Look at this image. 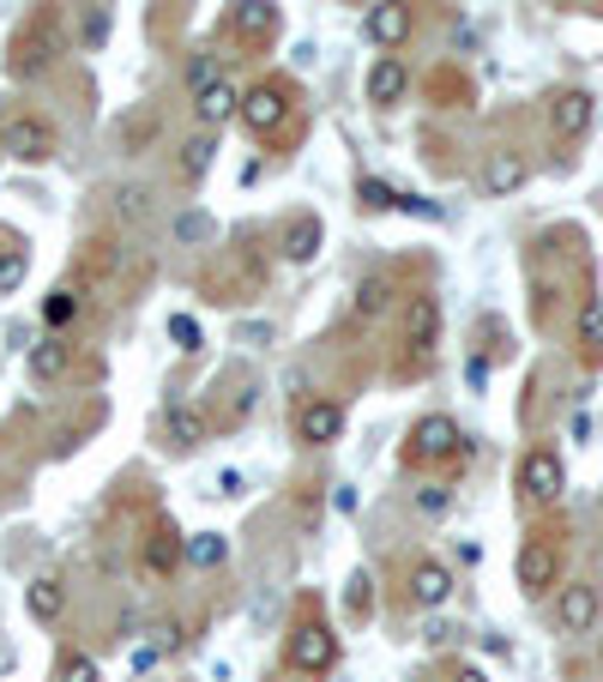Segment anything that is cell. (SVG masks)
Segmentation results:
<instances>
[{
	"label": "cell",
	"mask_w": 603,
	"mask_h": 682,
	"mask_svg": "<svg viewBox=\"0 0 603 682\" xmlns=\"http://www.w3.org/2000/svg\"><path fill=\"white\" fill-rule=\"evenodd\" d=\"M556 622H561V635H592V628L603 622V592H597L592 580L561 586V598H556Z\"/></svg>",
	"instance_id": "obj_10"
},
{
	"label": "cell",
	"mask_w": 603,
	"mask_h": 682,
	"mask_svg": "<svg viewBox=\"0 0 603 682\" xmlns=\"http://www.w3.org/2000/svg\"><path fill=\"white\" fill-rule=\"evenodd\" d=\"M387 308H392V285H387V278H363V285H356V302H351L356 320H380Z\"/></svg>",
	"instance_id": "obj_28"
},
{
	"label": "cell",
	"mask_w": 603,
	"mask_h": 682,
	"mask_svg": "<svg viewBox=\"0 0 603 682\" xmlns=\"http://www.w3.org/2000/svg\"><path fill=\"white\" fill-rule=\"evenodd\" d=\"M182 562H187V568H224V562H229V537L224 532H194V537H187V550H182Z\"/></svg>",
	"instance_id": "obj_24"
},
{
	"label": "cell",
	"mask_w": 603,
	"mask_h": 682,
	"mask_svg": "<svg viewBox=\"0 0 603 682\" xmlns=\"http://www.w3.org/2000/svg\"><path fill=\"white\" fill-rule=\"evenodd\" d=\"M61 55V12L55 7H36L24 12V24L12 31L7 43V73L12 79H36V73H49Z\"/></svg>",
	"instance_id": "obj_1"
},
{
	"label": "cell",
	"mask_w": 603,
	"mask_h": 682,
	"mask_svg": "<svg viewBox=\"0 0 603 682\" xmlns=\"http://www.w3.org/2000/svg\"><path fill=\"white\" fill-rule=\"evenodd\" d=\"M597 652H603V640H597Z\"/></svg>",
	"instance_id": "obj_48"
},
{
	"label": "cell",
	"mask_w": 603,
	"mask_h": 682,
	"mask_svg": "<svg viewBox=\"0 0 603 682\" xmlns=\"http://www.w3.org/2000/svg\"><path fill=\"white\" fill-rule=\"evenodd\" d=\"M79 43H85V49H103V43H109V7H91V12L79 19Z\"/></svg>",
	"instance_id": "obj_36"
},
{
	"label": "cell",
	"mask_w": 603,
	"mask_h": 682,
	"mask_svg": "<svg viewBox=\"0 0 603 682\" xmlns=\"http://www.w3.org/2000/svg\"><path fill=\"white\" fill-rule=\"evenodd\" d=\"M24 610H31L36 622H55V616L67 610V586L61 580H31L24 586Z\"/></svg>",
	"instance_id": "obj_23"
},
{
	"label": "cell",
	"mask_w": 603,
	"mask_h": 682,
	"mask_svg": "<svg viewBox=\"0 0 603 682\" xmlns=\"http://www.w3.org/2000/svg\"><path fill=\"white\" fill-rule=\"evenodd\" d=\"M182 550H187V537L170 532V525H158V532H151V544H146V568L151 574H175V568H182Z\"/></svg>",
	"instance_id": "obj_22"
},
{
	"label": "cell",
	"mask_w": 603,
	"mask_h": 682,
	"mask_svg": "<svg viewBox=\"0 0 603 682\" xmlns=\"http://www.w3.org/2000/svg\"><path fill=\"white\" fill-rule=\"evenodd\" d=\"M205 435H212V417H205L200 405H170L163 411V441H170L175 454H194Z\"/></svg>",
	"instance_id": "obj_18"
},
{
	"label": "cell",
	"mask_w": 603,
	"mask_h": 682,
	"mask_svg": "<svg viewBox=\"0 0 603 682\" xmlns=\"http://www.w3.org/2000/svg\"><path fill=\"white\" fill-rule=\"evenodd\" d=\"M519 188H525V158L519 151H495V158L483 163V194L507 200V194H519Z\"/></svg>",
	"instance_id": "obj_20"
},
{
	"label": "cell",
	"mask_w": 603,
	"mask_h": 682,
	"mask_svg": "<svg viewBox=\"0 0 603 682\" xmlns=\"http://www.w3.org/2000/svg\"><path fill=\"white\" fill-rule=\"evenodd\" d=\"M158 659H163V652H158V640H146V647H133V652H127V671H133V676H146Z\"/></svg>",
	"instance_id": "obj_39"
},
{
	"label": "cell",
	"mask_w": 603,
	"mask_h": 682,
	"mask_svg": "<svg viewBox=\"0 0 603 682\" xmlns=\"http://www.w3.org/2000/svg\"><path fill=\"white\" fill-rule=\"evenodd\" d=\"M580 344H585V356H603V302L597 296H585V308H580Z\"/></svg>",
	"instance_id": "obj_31"
},
{
	"label": "cell",
	"mask_w": 603,
	"mask_h": 682,
	"mask_svg": "<svg viewBox=\"0 0 603 682\" xmlns=\"http://www.w3.org/2000/svg\"><path fill=\"white\" fill-rule=\"evenodd\" d=\"M405 92H410V67L399 55H375V67H368V103L392 109V103H405Z\"/></svg>",
	"instance_id": "obj_17"
},
{
	"label": "cell",
	"mask_w": 603,
	"mask_h": 682,
	"mask_svg": "<svg viewBox=\"0 0 603 682\" xmlns=\"http://www.w3.org/2000/svg\"><path fill=\"white\" fill-rule=\"evenodd\" d=\"M513 580H519L525 598H549L561 586V550L549 537H525L519 556H513Z\"/></svg>",
	"instance_id": "obj_7"
},
{
	"label": "cell",
	"mask_w": 603,
	"mask_h": 682,
	"mask_svg": "<svg viewBox=\"0 0 603 682\" xmlns=\"http://www.w3.org/2000/svg\"><path fill=\"white\" fill-rule=\"evenodd\" d=\"M115 212L121 217H151V188H115Z\"/></svg>",
	"instance_id": "obj_35"
},
{
	"label": "cell",
	"mask_w": 603,
	"mask_h": 682,
	"mask_svg": "<svg viewBox=\"0 0 603 682\" xmlns=\"http://www.w3.org/2000/svg\"><path fill=\"white\" fill-rule=\"evenodd\" d=\"M399 212H410V217H441V205L422 200V194H399Z\"/></svg>",
	"instance_id": "obj_41"
},
{
	"label": "cell",
	"mask_w": 603,
	"mask_h": 682,
	"mask_svg": "<svg viewBox=\"0 0 603 682\" xmlns=\"http://www.w3.org/2000/svg\"><path fill=\"white\" fill-rule=\"evenodd\" d=\"M356 205H363V212H399V188L380 182V175H363V182H356Z\"/></svg>",
	"instance_id": "obj_30"
},
{
	"label": "cell",
	"mask_w": 603,
	"mask_h": 682,
	"mask_svg": "<svg viewBox=\"0 0 603 682\" xmlns=\"http://www.w3.org/2000/svg\"><path fill=\"white\" fill-rule=\"evenodd\" d=\"M12 121V115H7V97H0V127H7Z\"/></svg>",
	"instance_id": "obj_46"
},
{
	"label": "cell",
	"mask_w": 603,
	"mask_h": 682,
	"mask_svg": "<svg viewBox=\"0 0 603 682\" xmlns=\"http://www.w3.org/2000/svg\"><path fill=\"white\" fill-rule=\"evenodd\" d=\"M561 489H568L561 454L556 447H531V454L519 459V495L531 501V508H549V501H561Z\"/></svg>",
	"instance_id": "obj_8"
},
{
	"label": "cell",
	"mask_w": 603,
	"mask_h": 682,
	"mask_svg": "<svg viewBox=\"0 0 603 682\" xmlns=\"http://www.w3.org/2000/svg\"><path fill=\"white\" fill-rule=\"evenodd\" d=\"M410 604H417V610H441L446 598H453V574H446V562H410Z\"/></svg>",
	"instance_id": "obj_15"
},
{
	"label": "cell",
	"mask_w": 603,
	"mask_h": 682,
	"mask_svg": "<svg viewBox=\"0 0 603 682\" xmlns=\"http://www.w3.org/2000/svg\"><path fill=\"white\" fill-rule=\"evenodd\" d=\"M217 79H229V73H224V55H212V49H194V55H187V67H182V85H187V92H205V85H217Z\"/></svg>",
	"instance_id": "obj_27"
},
{
	"label": "cell",
	"mask_w": 603,
	"mask_h": 682,
	"mask_svg": "<svg viewBox=\"0 0 603 682\" xmlns=\"http://www.w3.org/2000/svg\"><path fill=\"white\" fill-rule=\"evenodd\" d=\"M212 495H241V471H217V478H212Z\"/></svg>",
	"instance_id": "obj_43"
},
{
	"label": "cell",
	"mask_w": 603,
	"mask_h": 682,
	"mask_svg": "<svg viewBox=\"0 0 603 682\" xmlns=\"http://www.w3.org/2000/svg\"><path fill=\"white\" fill-rule=\"evenodd\" d=\"M212 158H217V134H212V127H200V134H194V139H187V146H182V182L194 188L200 175L212 170Z\"/></svg>",
	"instance_id": "obj_25"
},
{
	"label": "cell",
	"mask_w": 603,
	"mask_h": 682,
	"mask_svg": "<svg viewBox=\"0 0 603 682\" xmlns=\"http://www.w3.org/2000/svg\"><path fill=\"white\" fill-rule=\"evenodd\" d=\"M55 682H97V659H91V652H61V659H55Z\"/></svg>",
	"instance_id": "obj_32"
},
{
	"label": "cell",
	"mask_w": 603,
	"mask_h": 682,
	"mask_svg": "<svg viewBox=\"0 0 603 682\" xmlns=\"http://www.w3.org/2000/svg\"><path fill=\"white\" fill-rule=\"evenodd\" d=\"M320 248H326V224H320L314 212H297V217H284V230H278V254H284L290 266H308Z\"/></svg>",
	"instance_id": "obj_13"
},
{
	"label": "cell",
	"mask_w": 603,
	"mask_h": 682,
	"mask_svg": "<svg viewBox=\"0 0 603 682\" xmlns=\"http://www.w3.org/2000/svg\"><path fill=\"white\" fill-rule=\"evenodd\" d=\"M115 266H121V248H115V236H91V242H79V254H73V273H79L85 285H103Z\"/></svg>",
	"instance_id": "obj_19"
},
{
	"label": "cell",
	"mask_w": 603,
	"mask_h": 682,
	"mask_svg": "<svg viewBox=\"0 0 603 682\" xmlns=\"http://www.w3.org/2000/svg\"><path fill=\"white\" fill-rule=\"evenodd\" d=\"M338 435H344V405L338 398L320 393V398H308V405L297 411V441L302 447H332Z\"/></svg>",
	"instance_id": "obj_12"
},
{
	"label": "cell",
	"mask_w": 603,
	"mask_h": 682,
	"mask_svg": "<svg viewBox=\"0 0 603 682\" xmlns=\"http://www.w3.org/2000/svg\"><path fill=\"white\" fill-rule=\"evenodd\" d=\"M344 610H351V622H368V574H351V586H344Z\"/></svg>",
	"instance_id": "obj_38"
},
{
	"label": "cell",
	"mask_w": 603,
	"mask_h": 682,
	"mask_svg": "<svg viewBox=\"0 0 603 682\" xmlns=\"http://www.w3.org/2000/svg\"><path fill=\"white\" fill-rule=\"evenodd\" d=\"M55 146H61V134L49 115H12V121L0 127V151H7L12 163H49Z\"/></svg>",
	"instance_id": "obj_6"
},
{
	"label": "cell",
	"mask_w": 603,
	"mask_h": 682,
	"mask_svg": "<svg viewBox=\"0 0 603 682\" xmlns=\"http://www.w3.org/2000/svg\"><path fill=\"white\" fill-rule=\"evenodd\" d=\"M422 635H429V647H453V640L465 635V628H453V622H429Z\"/></svg>",
	"instance_id": "obj_42"
},
{
	"label": "cell",
	"mask_w": 603,
	"mask_h": 682,
	"mask_svg": "<svg viewBox=\"0 0 603 682\" xmlns=\"http://www.w3.org/2000/svg\"><path fill=\"white\" fill-rule=\"evenodd\" d=\"M410 31H417V7H410V0H375V7L363 12V36L380 55H399L410 43Z\"/></svg>",
	"instance_id": "obj_9"
},
{
	"label": "cell",
	"mask_w": 603,
	"mask_h": 682,
	"mask_svg": "<svg viewBox=\"0 0 603 682\" xmlns=\"http://www.w3.org/2000/svg\"><path fill=\"white\" fill-rule=\"evenodd\" d=\"M236 109H241V92H236L229 79H217V85H205V92H194V115H200V127H212V134H217V127H224Z\"/></svg>",
	"instance_id": "obj_21"
},
{
	"label": "cell",
	"mask_w": 603,
	"mask_h": 682,
	"mask_svg": "<svg viewBox=\"0 0 603 682\" xmlns=\"http://www.w3.org/2000/svg\"><path fill=\"white\" fill-rule=\"evenodd\" d=\"M73 320H79V290H73V285L49 290V296H43V327L61 332V327H73Z\"/></svg>",
	"instance_id": "obj_29"
},
{
	"label": "cell",
	"mask_w": 603,
	"mask_h": 682,
	"mask_svg": "<svg viewBox=\"0 0 603 682\" xmlns=\"http://www.w3.org/2000/svg\"><path fill=\"white\" fill-rule=\"evenodd\" d=\"M212 236H217V217L212 212H200V205L175 212V242H182V248H205Z\"/></svg>",
	"instance_id": "obj_26"
},
{
	"label": "cell",
	"mask_w": 603,
	"mask_h": 682,
	"mask_svg": "<svg viewBox=\"0 0 603 682\" xmlns=\"http://www.w3.org/2000/svg\"><path fill=\"white\" fill-rule=\"evenodd\" d=\"M187 647V635H182V622H158V652L170 659V652H182Z\"/></svg>",
	"instance_id": "obj_40"
},
{
	"label": "cell",
	"mask_w": 603,
	"mask_h": 682,
	"mask_svg": "<svg viewBox=\"0 0 603 682\" xmlns=\"http://www.w3.org/2000/svg\"><path fill=\"white\" fill-rule=\"evenodd\" d=\"M446 508H453V489H446V483H429V489H417V513H429V520H441Z\"/></svg>",
	"instance_id": "obj_37"
},
{
	"label": "cell",
	"mask_w": 603,
	"mask_h": 682,
	"mask_svg": "<svg viewBox=\"0 0 603 682\" xmlns=\"http://www.w3.org/2000/svg\"><path fill=\"white\" fill-rule=\"evenodd\" d=\"M453 682H489V671H477V664H459Z\"/></svg>",
	"instance_id": "obj_45"
},
{
	"label": "cell",
	"mask_w": 603,
	"mask_h": 682,
	"mask_svg": "<svg viewBox=\"0 0 603 682\" xmlns=\"http://www.w3.org/2000/svg\"><path fill=\"white\" fill-rule=\"evenodd\" d=\"M592 115H597V97L580 92V85L549 97V127H556V139H580L585 127H592Z\"/></svg>",
	"instance_id": "obj_14"
},
{
	"label": "cell",
	"mask_w": 603,
	"mask_h": 682,
	"mask_svg": "<svg viewBox=\"0 0 603 682\" xmlns=\"http://www.w3.org/2000/svg\"><path fill=\"white\" fill-rule=\"evenodd\" d=\"M241 344H254V351H260V344H272V327H266V320H254V327H241Z\"/></svg>",
	"instance_id": "obj_44"
},
{
	"label": "cell",
	"mask_w": 603,
	"mask_h": 682,
	"mask_svg": "<svg viewBox=\"0 0 603 682\" xmlns=\"http://www.w3.org/2000/svg\"><path fill=\"white\" fill-rule=\"evenodd\" d=\"M73 369V344L61 339V332H49V339L31 344V356H24V375L36 381V387H49V381H61Z\"/></svg>",
	"instance_id": "obj_16"
},
{
	"label": "cell",
	"mask_w": 603,
	"mask_h": 682,
	"mask_svg": "<svg viewBox=\"0 0 603 682\" xmlns=\"http://www.w3.org/2000/svg\"><path fill=\"white\" fill-rule=\"evenodd\" d=\"M471 441L446 411H429V417L410 423V441H405V466H446V459H465Z\"/></svg>",
	"instance_id": "obj_2"
},
{
	"label": "cell",
	"mask_w": 603,
	"mask_h": 682,
	"mask_svg": "<svg viewBox=\"0 0 603 682\" xmlns=\"http://www.w3.org/2000/svg\"><path fill=\"white\" fill-rule=\"evenodd\" d=\"M290 115H297V85H290V79H260V85H248V92H241L236 121L248 127L254 139H272Z\"/></svg>",
	"instance_id": "obj_3"
},
{
	"label": "cell",
	"mask_w": 603,
	"mask_h": 682,
	"mask_svg": "<svg viewBox=\"0 0 603 682\" xmlns=\"http://www.w3.org/2000/svg\"><path fill=\"white\" fill-rule=\"evenodd\" d=\"M217 31H224L236 49H266V43H278V31H284V7H278V0H229Z\"/></svg>",
	"instance_id": "obj_4"
},
{
	"label": "cell",
	"mask_w": 603,
	"mask_h": 682,
	"mask_svg": "<svg viewBox=\"0 0 603 682\" xmlns=\"http://www.w3.org/2000/svg\"><path fill=\"white\" fill-rule=\"evenodd\" d=\"M356 7H375V0H356Z\"/></svg>",
	"instance_id": "obj_47"
},
{
	"label": "cell",
	"mask_w": 603,
	"mask_h": 682,
	"mask_svg": "<svg viewBox=\"0 0 603 682\" xmlns=\"http://www.w3.org/2000/svg\"><path fill=\"white\" fill-rule=\"evenodd\" d=\"M24 266H31V260H24V248H0V296H12L24 285Z\"/></svg>",
	"instance_id": "obj_34"
},
{
	"label": "cell",
	"mask_w": 603,
	"mask_h": 682,
	"mask_svg": "<svg viewBox=\"0 0 603 682\" xmlns=\"http://www.w3.org/2000/svg\"><path fill=\"white\" fill-rule=\"evenodd\" d=\"M284 664L297 676H326L332 664H338V635H332L320 616H302V622L290 628V640H284Z\"/></svg>",
	"instance_id": "obj_5"
},
{
	"label": "cell",
	"mask_w": 603,
	"mask_h": 682,
	"mask_svg": "<svg viewBox=\"0 0 603 682\" xmlns=\"http://www.w3.org/2000/svg\"><path fill=\"white\" fill-rule=\"evenodd\" d=\"M434 339H441V296L422 290V296H410V302H405V351L429 363Z\"/></svg>",
	"instance_id": "obj_11"
},
{
	"label": "cell",
	"mask_w": 603,
	"mask_h": 682,
	"mask_svg": "<svg viewBox=\"0 0 603 682\" xmlns=\"http://www.w3.org/2000/svg\"><path fill=\"white\" fill-rule=\"evenodd\" d=\"M170 339H175V351H182V356L205 351V332H200L194 315H170Z\"/></svg>",
	"instance_id": "obj_33"
}]
</instances>
